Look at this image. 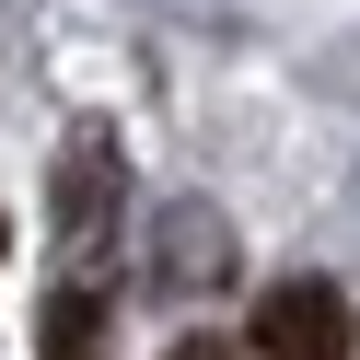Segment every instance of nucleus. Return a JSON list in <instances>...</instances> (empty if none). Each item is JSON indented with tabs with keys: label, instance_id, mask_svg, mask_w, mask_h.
I'll use <instances>...</instances> for the list:
<instances>
[{
	"label": "nucleus",
	"instance_id": "1",
	"mask_svg": "<svg viewBox=\"0 0 360 360\" xmlns=\"http://www.w3.org/2000/svg\"><path fill=\"white\" fill-rule=\"evenodd\" d=\"M117 198H128V163H117V128H70L58 140V174H47V210H58V256L94 267L117 244Z\"/></svg>",
	"mask_w": 360,
	"mask_h": 360
},
{
	"label": "nucleus",
	"instance_id": "2",
	"mask_svg": "<svg viewBox=\"0 0 360 360\" xmlns=\"http://www.w3.org/2000/svg\"><path fill=\"white\" fill-rule=\"evenodd\" d=\"M256 349L267 360H349V302L326 279H279L256 302Z\"/></svg>",
	"mask_w": 360,
	"mask_h": 360
},
{
	"label": "nucleus",
	"instance_id": "3",
	"mask_svg": "<svg viewBox=\"0 0 360 360\" xmlns=\"http://www.w3.org/2000/svg\"><path fill=\"white\" fill-rule=\"evenodd\" d=\"M163 279H186V290L233 279V221H221L210 198H174V210H163Z\"/></svg>",
	"mask_w": 360,
	"mask_h": 360
},
{
	"label": "nucleus",
	"instance_id": "4",
	"mask_svg": "<svg viewBox=\"0 0 360 360\" xmlns=\"http://www.w3.org/2000/svg\"><path fill=\"white\" fill-rule=\"evenodd\" d=\"M35 349L47 360H105V290L94 279H58L47 314H35Z\"/></svg>",
	"mask_w": 360,
	"mask_h": 360
},
{
	"label": "nucleus",
	"instance_id": "5",
	"mask_svg": "<svg viewBox=\"0 0 360 360\" xmlns=\"http://www.w3.org/2000/svg\"><path fill=\"white\" fill-rule=\"evenodd\" d=\"M163 360H244V349H221V337H174Z\"/></svg>",
	"mask_w": 360,
	"mask_h": 360
}]
</instances>
